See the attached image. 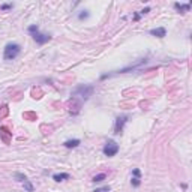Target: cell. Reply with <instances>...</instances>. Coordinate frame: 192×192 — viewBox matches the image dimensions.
I'll use <instances>...</instances> for the list:
<instances>
[{
    "label": "cell",
    "instance_id": "6da1fadb",
    "mask_svg": "<svg viewBox=\"0 0 192 192\" xmlns=\"http://www.w3.org/2000/svg\"><path fill=\"white\" fill-rule=\"evenodd\" d=\"M93 92H95V87L92 84H80V86H77L72 90L71 96H72V98H75V99L77 98H81V99L87 101L90 96L93 95Z\"/></svg>",
    "mask_w": 192,
    "mask_h": 192
},
{
    "label": "cell",
    "instance_id": "7a4b0ae2",
    "mask_svg": "<svg viewBox=\"0 0 192 192\" xmlns=\"http://www.w3.org/2000/svg\"><path fill=\"white\" fill-rule=\"evenodd\" d=\"M21 53V47L15 42H9L5 45V50H3V59L5 60H14L17 59Z\"/></svg>",
    "mask_w": 192,
    "mask_h": 192
},
{
    "label": "cell",
    "instance_id": "3957f363",
    "mask_svg": "<svg viewBox=\"0 0 192 192\" xmlns=\"http://www.w3.org/2000/svg\"><path fill=\"white\" fill-rule=\"evenodd\" d=\"M102 152H104V155H105V156L113 158V156H116V155H117V152H119V144H117L114 140H108V141L105 143V146H104Z\"/></svg>",
    "mask_w": 192,
    "mask_h": 192
},
{
    "label": "cell",
    "instance_id": "277c9868",
    "mask_svg": "<svg viewBox=\"0 0 192 192\" xmlns=\"http://www.w3.org/2000/svg\"><path fill=\"white\" fill-rule=\"evenodd\" d=\"M128 116H119L117 119H116V125H114V134L116 135H120L122 132H123V128H125V125L128 123Z\"/></svg>",
    "mask_w": 192,
    "mask_h": 192
},
{
    "label": "cell",
    "instance_id": "5b68a950",
    "mask_svg": "<svg viewBox=\"0 0 192 192\" xmlns=\"http://www.w3.org/2000/svg\"><path fill=\"white\" fill-rule=\"evenodd\" d=\"M32 36H33V39H35V42H36L38 45H44V44H47L48 41L51 39L50 35H47V33H41V32H36V33H33Z\"/></svg>",
    "mask_w": 192,
    "mask_h": 192
},
{
    "label": "cell",
    "instance_id": "8992f818",
    "mask_svg": "<svg viewBox=\"0 0 192 192\" xmlns=\"http://www.w3.org/2000/svg\"><path fill=\"white\" fill-rule=\"evenodd\" d=\"M149 33L152 36H156V38H165L167 36V29L165 27H156V29H152Z\"/></svg>",
    "mask_w": 192,
    "mask_h": 192
},
{
    "label": "cell",
    "instance_id": "52a82bcc",
    "mask_svg": "<svg viewBox=\"0 0 192 192\" xmlns=\"http://www.w3.org/2000/svg\"><path fill=\"white\" fill-rule=\"evenodd\" d=\"M80 144H81V141L77 140V138H74V140H66L65 143H63V146H65L66 149H75V147L80 146Z\"/></svg>",
    "mask_w": 192,
    "mask_h": 192
},
{
    "label": "cell",
    "instance_id": "ba28073f",
    "mask_svg": "<svg viewBox=\"0 0 192 192\" xmlns=\"http://www.w3.org/2000/svg\"><path fill=\"white\" fill-rule=\"evenodd\" d=\"M191 6H192V3H191V2H189V3H186V5H182V3H179V2H176V3H174V8L177 9L180 14L188 12V11L191 9Z\"/></svg>",
    "mask_w": 192,
    "mask_h": 192
},
{
    "label": "cell",
    "instance_id": "9c48e42d",
    "mask_svg": "<svg viewBox=\"0 0 192 192\" xmlns=\"http://www.w3.org/2000/svg\"><path fill=\"white\" fill-rule=\"evenodd\" d=\"M71 177V176L68 174V173H59V174H54L53 176V180H56V182H63V180H68Z\"/></svg>",
    "mask_w": 192,
    "mask_h": 192
},
{
    "label": "cell",
    "instance_id": "30bf717a",
    "mask_svg": "<svg viewBox=\"0 0 192 192\" xmlns=\"http://www.w3.org/2000/svg\"><path fill=\"white\" fill-rule=\"evenodd\" d=\"M105 179H107V174L101 173V174H98V176H95V177L92 179V182H93V183H101V182H104Z\"/></svg>",
    "mask_w": 192,
    "mask_h": 192
},
{
    "label": "cell",
    "instance_id": "8fae6325",
    "mask_svg": "<svg viewBox=\"0 0 192 192\" xmlns=\"http://www.w3.org/2000/svg\"><path fill=\"white\" fill-rule=\"evenodd\" d=\"M14 179L17 180V182H23V183H24V182L27 180V176L23 174V173H15V174H14Z\"/></svg>",
    "mask_w": 192,
    "mask_h": 192
},
{
    "label": "cell",
    "instance_id": "7c38bea8",
    "mask_svg": "<svg viewBox=\"0 0 192 192\" xmlns=\"http://www.w3.org/2000/svg\"><path fill=\"white\" fill-rule=\"evenodd\" d=\"M89 17H90V12H89L87 9L80 11V14H78V20H87Z\"/></svg>",
    "mask_w": 192,
    "mask_h": 192
},
{
    "label": "cell",
    "instance_id": "4fadbf2b",
    "mask_svg": "<svg viewBox=\"0 0 192 192\" xmlns=\"http://www.w3.org/2000/svg\"><path fill=\"white\" fill-rule=\"evenodd\" d=\"M24 189H26V192H33V191H35V186L32 185V182L26 180V182H24Z\"/></svg>",
    "mask_w": 192,
    "mask_h": 192
},
{
    "label": "cell",
    "instance_id": "5bb4252c",
    "mask_svg": "<svg viewBox=\"0 0 192 192\" xmlns=\"http://www.w3.org/2000/svg\"><path fill=\"white\" fill-rule=\"evenodd\" d=\"M27 32H29V33H32V35L36 33V32H39L38 24H32V26H29V27H27Z\"/></svg>",
    "mask_w": 192,
    "mask_h": 192
},
{
    "label": "cell",
    "instance_id": "9a60e30c",
    "mask_svg": "<svg viewBox=\"0 0 192 192\" xmlns=\"http://www.w3.org/2000/svg\"><path fill=\"white\" fill-rule=\"evenodd\" d=\"M110 191H111L110 186H102V188H96L93 192H110Z\"/></svg>",
    "mask_w": 192,
    "mask_h": 192
},
{
    "label": "cell",
    "instance_id": "2e32d148",
    "mask_svg": "<svg viewBox=\"0 0 192 192\" xmlns=\"http://www.w3.org/2000/svg\"><path fill=\"white\" fill-rule=\"evenodd\" d=\"M131 185H132V186H135V188H138V186L141 185V180H140L138 177H132V180H131Z\"/></svg>",
    "mask_w": 192,
    "mask_h": 192
},
{
    "label": "cell",
    "instance_id": "e0dca14e",
    "mask_svg": "<svg viewBox=\"0 0 192 192\" xmlns=\"http://www.w3.org/2000/svg\"><path fill=\"white\" fill-rule=\"evenodd\" d=\"M12 8H14L12 3H5V5L0 6V9H2V11H9V9H12Z\"/></svg>",
    "mask_w": 192,
    "mask_h": 192
},
{
    "label": "cell",
    "instance_id": "ac0fdd59",
    "mask_svg": "<svg viewBox=\"0 0 192 192\" xmlns=\"http://www.w3.org/2000/svg\"><path fill=\"white\" fill-rule=\"evenodd\" d=\"M132 176H134V177H138V179H140V176H141V171H140L138 168H134V170H132Z\"/></svg>",
    "mask_w": 192,
    "mask_h": 192
},
{
    "label": "cell",
    "instance_id": "d6986e66",
    "mask_svg": "<svg viewBox=\"0 0 192 192\" xmlns=\"http://www.w3.org/2000/svg\"><path fill=\"white\" fill-rule=\"evenodd\" d=\"M147 12H150V8H146V9H143V11L140 12V15H144V14H147Z\"/></svg>",
    "mask_w": 192,
    "mask_h": 192
},
{
    "label": "cell",
    "instance_id": "ffe728a7",
    "mask_svg": "<svg viewBox=\"0 0 192 192\" xmlns=\"http://www.w3.org/2000/svg\"><path fill=\"white\" fill-rule=\"evenodd\" d=\"M140 18H141V15H140V14H134V20H135V21H138Z\"/></svg>",
    "mask_w": 192,
    "mask_h": 192
}]
</instances>
